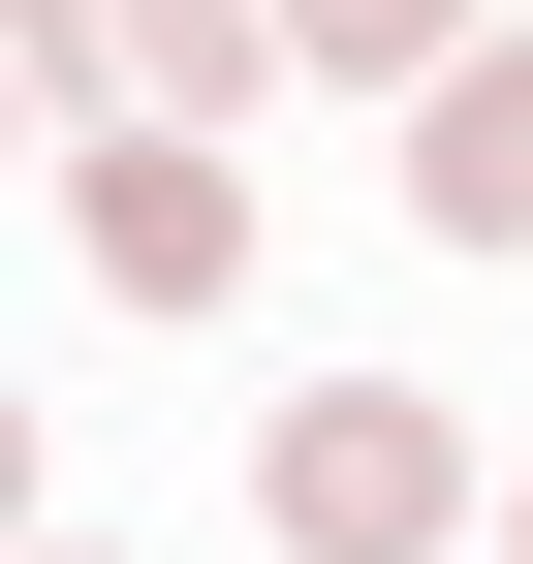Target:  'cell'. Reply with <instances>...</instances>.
I'll return each mask as SVG.
<instances>
[{
	"mask_svg": "<svg viewBox=\"0 0 533 564\" xmlns=\"http://www.w3.org/2000/svg\"><path fill=\"white\" fill-rule=\"evenodd\" d=\"M251 502H283L314 564H409L439 502H471V440H439L409 377H314V408H283V470H251Z\"/></svg>",
	"mask_w": 533,
	"mask_h": 564,
	"instance_id": "cell-1",
	"label": "cell"
},
{
	"mask_svg": "<svg viewBox=\"0 0 533 564\" xmlns=\"http://www.w3.org/2000/svg\"><path fill=\"white\" fill-rule=\"evenodd\" d=\"M32 63L126 126H220V95H283V0H32Z\"/></svg>",
	"mask_w": 533,
	"mask_h": 564,
	"instance_id": "cell-2",
	"label": "cell"
},
{
	"mask_svg": "<svg viewBox=\"0 0 533 564\" xmlns=\"http://www.w3.org/2000/svg\"><path fill=\"white\" fill-rule=\"evenodd\" d=\"M95 282H126V314H220V282H251L220 126H95Z\"/></svg>",
	"mask_w": 533,
	"mask_h": 564,
	"instance_id": "cell-3",
	"label": "cell"
},
{
	"mask_svg": "<svg viewBox=\"0 0 533 564\" xmlns=\"http://www.w3.org/2000/svg\"><path fill=\"white\" fill-rule=\"evenodd\" d=\"M409 188H439L471 251H533V32H471V63L409 95Z\"/></svg>",
	"mask_w": 533,
	"mask_h": 564,
	"instance_id": "cell-4",
	"label": "cell"
},
{
	"mask_svg": "<svg viewBox=\"0 0 533 564\" xmlns=\"http://www.w3.org/2000/svg\"><path fill=\"white\" fill-rule=\"evenodd\" d=\"M283 63H314V95H439V63H471V0H283Z\"/></svg>",
	"mask_w": 533,
	"mask_h": 564,
	"instance_id": "cell-5",
	"label": "cell"
},
{
	"mask_svg": "<svg viewBox=\"0 0 533 564\" xmlns=\"http://www.w3.org/2000/svg\"><path fill=\"white\" fill-rule=\"evenodd\" d=\"M32 564H95V533H32Z\"/></svg>",
	"mask_w": 533,
	"mask_h": 564,
	"instance_id": "cell-6",
	"label": "cell"
},
{
	"mask_svg": "<svg viewBox=\"0 0 533 564\" xmlns=\"http://www.w3.org/2000/svg\"><path fill=\"white\" fill-rule=\"evenodd\" d=\"M502 564H533V533H502Z\"/></svg>",
	"mask_w": 533,
	"mask_h": 564,
	"instance_id": "cell-7",
	"label": "cell"
}]
</instances>
